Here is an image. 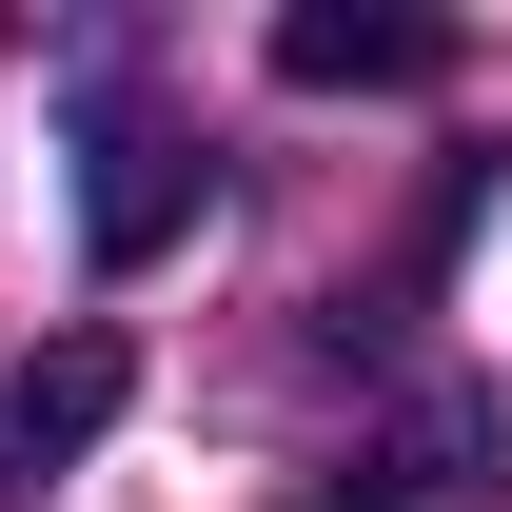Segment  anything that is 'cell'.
<instances>
[{"instance_id": "obj_3", "label": "cell", "mask_w": 512, "mask_h": 512, "mask_svg": "<svg viewBox=\"0 0 512 512\" xmlns=\"http://www.w3.org/2000/svg\"><path fill=\"white\" fill-rule=\"evenodd\" d=\"M453 60V20H394V0H296L276 20V79L296 99H355V79H434Z\"/></svg>"}, {"instance_id": "obj_2", "label": "cell", "mask_w": 512, "mask_h": 512, "mask_svg": "<svg viewBox=\"0 0 512 512\" xmlns=\"http://www.w3.org/2000/svg\"><path fill=\"white\" fill-rule=\"evenodd\" d=\"M79 138H99V178H79V237H99V256L138 276V256H158V237L197 217V158H178V119H138V99H99Z\"/></svg>"}, {"instance_id": "obj_1", "label": "cell", "mask_w": 512, "mask_h": 512, "mask_svg": "<svg viewBox=\"0 0 512 512\" xmlns=\"http://www.w3.org/2000/svg\"><path fill=\"white\" fill-rule=\"evenodd\" d=\"M119 394H138V355H119V335L20 355V375H0V493H40L60 453H99V434H119Z\"/></svg>"}, {"instance_id": "obj_4", "label": "cell", "mask_w": 512, "mask_h": 512, "mask_svg": "<svg viewBox=\"0 0 512 512\" xmlns=\"http://www.w3.org/2000/svg\"><path fill=\"white\" fill-rule=\"evenodd\" d=\"M335 512H394V473H375V493H335Z\"/></svg>"}]
</instances>
